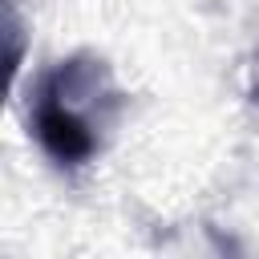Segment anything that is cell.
I'll return each instance as SVG.
<instances>
[{
  "label": "cell",
  "mask_w": 259,
  "mask_h": 259,
  "mask_svg": "<svg viewBox=\"0 0 259 259\" xmlns=\"http://www.w3.org/2000/svg\"><path fill=\"white\" fill-rule=\"evenodd\" d=\"M125 113L130 93L117 81L113 65L93 49H77L45 65L24 97L28 138L65 178H77L93 162H101Z\"/></svg>",
  "instance_id": "1"
},
{
  "label": "cell",
  "mask_w": 259,
  "mask_h": 259,
  "mask_svg": "<svg viewBox=\"0 0 259 259\" xmlns=\"http://www.w3.org/2000/svg\"><path fill=\"white\" fill-rule=\"evenodd\" d=\"M251 97L259 101V73H255V85H251Z\"/></svg>",
  "instance_id": "2"
}]
</instances>
